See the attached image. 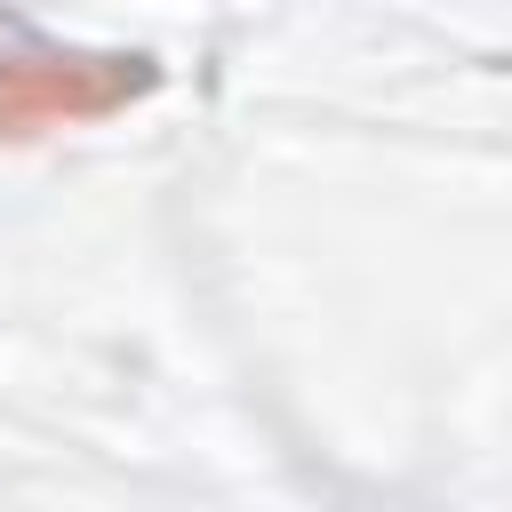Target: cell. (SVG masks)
Masks as SVG:
<instances>
[{
	"label": "cell",
	"instance_id": "6da1fadb",
	"mask_svg": "<svg viewBox=\"0 0 512 512\" xmlns=\"http://www.w3.org/2000/svg\"><path fill=\"white\" fill-rule=\"evenodd\" d=\"M144 96V64L128 56H0V136L88 128Z\"/></svg>",
	"mask_w": 512,
	"mask_h": 512
}]
</instances>
